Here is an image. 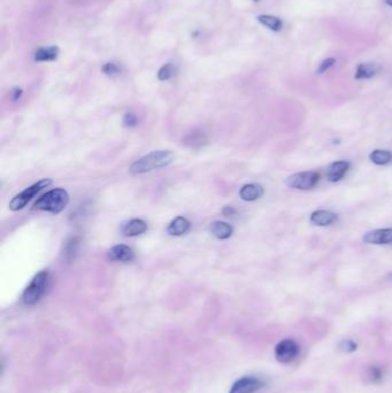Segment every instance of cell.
Returning a JSON list of instances; mask_svg holds the SVG:
<instances>
[{"mask_svg":"<svg viewBox=\"0 0 392 393\" xmlns=\"http://www.w3.org/2000/svg\"><path fill=\"white\" fill-rule=\"evenodd\" d=\"M175 74H176V69H175L174 66L171 63H167L160 68L158 73V78L160 81H168V79H171Z\"/></svg>","mask_w":392,"mask_h":393,"instance_id":"obj_22","label":"cell"},{"mask_svg":"<svg viewBox=\"0 0 392 393\" xmlns=\"http://www.w3.org/2000/svg\"><path fill=\"white\" fill-rule=\"evenodd\" d=\"M174 157V153L171 151H154L132 163L130 172L134 175H140L160 169L172 163Z\"/></svg>","mask_w":392,"mask_h":393,"instance_id":"obj_1","label":"cell"},{"mask_svg":"<svg viewBox=\"0 0 392 393\" xmlns=\"http://www.w3.org/2000/svg\"><path fill=\"white\" fill-rule=\"evenodd\" d=\"M299 353V347L295 340L284 339L275 347V358L278 362L289 363L294 361Z\"/></svg>","mask_w":392,"mask_h":393,"instance_id":"obj_6","label":"cell"},{"mask_svg":"<svg viewBox=\"0 0 392 393\" xmlns=\"http://www.w3.org/2000/svg\"><path fill=\"white\" fill-rule=\"evenodd\" d=\"M69 195L67 191L64 189H54L49 192L42 195L40 198L36 201L35 208L44 212L59 214L66 208L68 205Z\"/></svg>","mask_w":392,"mask_h":393,"instance_id":"obj_2","label":"cell"},{"mask_svg":"<svg viewBox=\"0 0 392 393\" xmlns=\"http://www.w3.org/2000/svg\"><path fill=\"white\" fill-rule=\"evenodd\" d=\"M338 348L341 350V351H343V352H347V353L348 352H353V351L357 350V344L354 343L353 340H349V339L343 340L342 343L339 344Z\"/></svg>","mask_w":392,"mask_h":393,"instance_id":"obj_23","label":"cell"},{"mask_svg":"<svg viewBox=\"0 0 392 393\" xmlns=\"http://www.w3.org/2000/svg\"><path fill=\"white\" fill-rule=\"evenodd\" d=\"M349 168H351V162H348L346 160L335 161L332 163V165H329V167L327 168L325 176H327L329 182L336 183V182L341 181L343 177L347 174Z\"/></svg>","mask_w":392,"mask_h":393,"instance_id":"obj_9","label":"cell"},{"mask_svg":"<svg viewBox=\"0 0 392 393\" xmlns=\"http://www.w3.org/2000/svg\"><path fill=\"white\" fill-rule=\"evenodd\" d=\"M368 377L370 378L372 382H379L382 378V373L379 368L372 367L369 370H368Z\"/></svg>","mask_w":392,"mask_h":393,"instance_id":"obj_26","label":"cell"},{"mask_svg":"<svg viewBox=\"0 0 392 393\" xmlns=\"http://www.w3.org/2000/svg\"><path fill=\"white\" fill-rule=\"evenodd\" d=\"M369 159L377 166H385L392 161V153L384 149H375L369 154Z\"/></svg>","mask_w":392,"mask_h":393,"instance_id":"obj_19","label":"cell"},{"mask_svg":"<svg viewBox=\"0 0 392 393\" xmlns=\"http://www.w3.org/2000/svg\"><path fill=\"white\" fill-rule=\"evenodd\" d=\"M51 183L52 180L44 179L37 182L36 184L29 186V188H27L25 191H22L21 193L14 196L11 203H9V208H11L13 212H17V210L22 209L28 204V201H30L37 193H39L42 190L47 188Z\"/></svg>","mask_w":392,"mask_h":393,"instance_id":"obj_4","label":"cell"},{"mask_svg":"<svg viewBox=\"0 0 392 393\" xmlns=\"http://www.w3.org/2000/svg\"><path fill=\"white\" fill-rule=\"evenodd\" d=\"M209 142V138H207L206 134L201 130H195L192 133L185 136L183 139V144L185 145L187 147L192 148V149H199L201 147H204L205 145Z\"/></svg>","mask_w":392,"mask_h":393,"instance_id":"obj_12","label":"cell"},{"mask_svg":"<svg viewBox=\"0 0 392 393\" xmlns=\"http://www.w3.org/2000/svg\"><path fill=\"white\" fill-rule=\"evenodd\" d=\"M388 278H389V280H391V282H392V273H391V274H389Z\"/></svg>","mask_w":392,"mask_h":393,"instance_id":"obj_31","label":"cell"},{"mask_svg":"<svg viewBox=\"0 0 392 393\" xmlns=\"http://www.w3.org/2000/svg\"><path fill=\"white\" fill-rule=\"evenodd\" d=\"M79 246V239L77 237H72L64 245V258L67 261H72L76 255Z\"/></svg>","mask_w":392,"mask_h":393,"instance_id":"obj_20","label":"cell"},{"mask_svg":"<svg viewBox=\"0 0 392 393\" xmlns=\"http://www.w3.org/2000/svg\"><path fill=\"white\" fill-rule=\"evenodd\" d=\"M386 4L390 5V6H392V0H386Z\"/></svg>","mask_w":392,"mask_h":393,"instance_id":"obj_30","label":"cell"},{"mask_svg":"<svg viewBox=\"0 0 392 393\" xmlns=\"http://www.w3.org/2000/svg\"><path fill=\"white\" fill-rule=\"evenodd\" d=\"M211 232L213 233V236H215L218 239L224 241L231 237V235H233L234 232V229L228 223L222 222V221H215L211 224Z\"/></svg>","mask_w":392,"mask_h":393,"instance_id":"obj_17","label":"cell"},{"mask_svg":"<svg viewBox=\"0 0 392 393\" xmlns=\"http://www.w3.org/2000/svg\"><path fill=\"white\" fill-rule=\"evenodd\" d=\"M320 181V174L316 171L297 172L286 179V185L296 190H311L316 186Z\"/></svg>","mask_w":392,"mask_h":393,"instance_id":"obj_5","label":"cell"},{"mask_svg":"<svg viewBox=\"0 0 392 393\" xmlns=\"http://www.w3.org/2000/svg\"><path fill=\"white\" fill-rule=\"evenodd\" d=\"M380 67L375 63H361L357 67V72L354 77L356 79H366L372 78L379 73Z\"/></svg>","mask_w":392,"mask_h":393,"instance_id":"obj_18","label":"cell"},{"mask_svg":"<svg viewBox=\"0 0 392 393\" xmlns=\"http://www.w3.org/2000/svg\"><path fill=\"white\" fill-rule=\"evenodd\" d=\"M135 253L129 246L116 245L108 251V259L115 262H130L134 260Z\"/></svg>","mask_w":392,"mask_h":393,"instance_id":"obj_11","label":"cell"},{"mask_svg":"<svg viewBox=\"0 0 392 393\" xmlns=\"http://www.w3.org/2000/svg\"><path fill=\"white\" fill-rule=\"evenodd\" d=\"M123 123H125L126 127H134V125L137 124L136 116L134 114H130V113L126 114L125 119H123Z\"/></svg>","mask_w":392,"mask_h":393,"instance_id":"obj_27","label":"cell"},{"mask_svg":"<svg viewBox=\"0 0 392 393\" xmlns=\"http://www.w3.org/2000/svg\"><path fill=\"white\" fill-rule=\"evenodd\" d=\"M337 220H338V216L336 213L332 212V210H325V209L315 210V212L312 213L310 216V222L313 224V226H318V227L330 226V224L336 222Z\"/></svg>","mask_w":392,"mask_h":393,"instance_id":"obj_10","label":"cell"},{"mask_svg":"<svg viewBox=\"0 0 392 393\" xmlns=\"http://www.w3.org/2000/svg\"><path fill=\"white\" fill-rule=\"evenodd\" d=\"M363 242L367 244H374V245H386L392 243V229L385 228V229H376L367 232L363 236Z\"/></svg>","mask_w":392,"mask_h":393,"instance_id":"obj_8","label":"cell"},{"mask_svg":"<svg viewBox=\"0 0 392 393\" xmlns=\"http://www.w3.org/2000/svg\"><path fill=\"white\" fill-rule=\"evenodd\" d=\"M222 213H223L224 216H231V215H234L236 213L235 208L231 207V206H226V207L223 208V210H222Z\"/></svg>","mask_w":392,"mask_h":393,"instance_id":"obj_29","label":"cell"},{"mask_svg":"<svg viewBox=\"0 0 392 393\" xmlns=\"http://www.w3.org/2000/svg\"><path fill=\"white\" fill-rule=\"evenodd\" d=\"M264 190L260 184H246L239 191L240 198L245 201H254L262 196Z\"/></svg>","mask_w":392,"mask_h":393,"instance_id":"obj_16","label":"cell"},{"mask_svg":"<svg viewBox=\"0 0 392 393\" xmlns=\"http://www.w3.org/2000/svg\"><path fill=\"white\" fill-rule=\"evenodd\" d=\"M258 21L273 31H280L283 27V22L280 18L272 15H259Z\"/></svg>","mask_w":392,"mask_h":393,"instance_id":"obj_21","label":"cell"},{"mask_svg":"<svg viewBox=\"0 0 392 393\" xmlns=\"http://www.w3.org/2000/svg\"><path fill=\"white\" fill-rule=\"evenodd\" d=\"M146 229H148V224H146L143 220L134 219L128 223L125 224L122 231H123V233L127 237H136V236L141 235V233H144L146 231Z\"/></svg>","mask_w":392,"mask_h":393,"instance_id":"obj_15","label":"cell"},{"mask_svg":"<svg viewBox=\"0 0 392 393\" xmlns=\"http://www.w3.org/2000/svg\"><path fill=\"white\" fill-rule=\"evenodd\" d=\"M189 229H190V222H189V220L183 216H178L169 223L167 231L171 236H182L185 235L189 231Z\"/></svg>","mask_w":392,"mask_h":393,"instance_id":"obj_14","label":"cell"},{"mask_svg":"<svg viewBox=\"0 0 392 393\" xmlns=\"http://www.w3.org/2000/svg\"><path fill=\"white\" fill-rule=\"evenodd\" d=\"M102 72L108 76H115V75L120 74V68L115 63H106L102 67Z\"/></svg>","mask_w":392,"mask_h":393,"instance_id":"obj_25","label":"cell"},{"mask_svg":"<svg viewBox=\"0 0 392 393\" xmlns=\"http://www.w3.org/2000/svg\"><path fill=\"white\" fill-rule=\"evenodd\" d=\"M47 271L43 270L39 274H37L31 283L26 288L25 292L22 294V302L26 306H32L36 302L39 301V299L43 296L46 289L47 283Z\"/></svg>","mask_w":392,"mask_h":393,"instance_id":"obj_3","label":"cell"},{"mask_svg":"<svg viewBox=\"0 0 392 393\" xmlns=\"http://www.w3.org/2000/svg\"><path fill=\"white\" fill-rule=\"evenodd\" d=\"M59 48L55 45L52 46H44L36 51L35 53V61L37 62H46V61H54L59 57Z\"/></svg>","mask_w":392,"mask_h":393,"instance_id":"obj_13","label":"cell"},{"mask_svg":"<svg viewBox=\"0 0 392 393\" xmlns=\"http://www.w3.org/2000/svg\"><path fill=\"white\" fill-rule=\"evenodd\" d=\"M334 63H335V59L334 58H328V59L323 60V61L320 63L318 70H316V73H318L319 75L325 73L329 68L333 67Z\"/></svg>","mask_w":392,"mask_h":393,"instance_id":"obj_24","label":"cell"},{"mask_svg":"<svg viewBox=\"0 0 392 393\" xmlns=\"http://www.w3.org/2000/svg\"><path fill=\"white\" fill-rule=\"evenodd\" d=\"M21 95H22V90H21V89H18V88H14L13 90H12V98H13V100H17V99H20Z\"/></svg>","mask_w":392,"mask_h":393,"instance_id":"obj_28","label":"cell"},{"mask_svg":"<svg viewBox=\"0 0 392 393\" xmlns=\"http://www.w3.org/2000/svg\"><path fill=\"white\" fill-rule=\"evenodd\" d=\"M263 386L260 378L254 376H244L234 383L229 393H256Z\"/></svg>","mask_w":392,"mask_h":393,"instance_id":"obj_7","label":"cell"}]
</instances>
